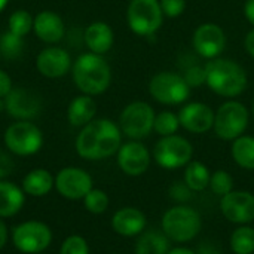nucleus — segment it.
Masks as SVG:
<instances>
[{"mask_svg":"<svg viewBox=\"0 0 254 254\" xmlns=\"http://www.w3.org/2000/svg\"><path fill=\"white\" fill-rule=\"evenodd\" d=\"M210 179H211V171L201 161H193L192 159L185 167L183 182L188 185V188L193 193H199V192L207 190L208 186H210Z\"/></svg>","mask_w":254,"mask_h":254,"instance_id":"26","label":"nucleus"},{"mask_svg":"<svg viewBox=\"0 0 254 254\" xmlns=\"http://www.w3.org/2000/svg\"><path fill=\"white\" fill-rule=\"evenodd\" d=\"M170 198L173 201H176L177 204H186L192 199L193 192L188 188V185L182 180V182H176L171 185V188L168 189Z\"/></svg>","mask_w":254,"mask_h":254,"instance_id":"35","label":"nucleus"},{"mask_svg":"<svg viewBox=\"0 0 254 254\" xmlns=\"http://www.w3.org/2000/svg\"><path fill=\"white\" fill-rule=\"evenodd\" d=\"M25 204V192L18 185L0 180V217L9 219L21 211Z\"/></svg>","mask_w":254,"mask_h":254,"instance_id":"23","label":"nucleus"},{"mask_svg":"<svg viewBox=\"0 0 254 254\" xmlns=\"http://www.w3.org/2000/svg\"><path fill=\"white\" fill-rule=\"evenodd\" d=\"M3 101L4 112L15 121H31L42 110L40 95L28 88H12Z\"/></svg>","mask_w":254,"mask_h":254,"instance_id":"14","label":"nucleus"},{"mask_svg":"<svg viewBox=\"0 0 254 254\" xmlns=\"http://www.w3.org/2000/svg\"><path fill=\"white\" fill-rule=\"evenodd\" d=\"M229 247L234 254H254V228L241 225L229 237Z\"/></svg>","mask_w":254,"mask_h":254,"instance_id":"28","label":"nucleus"},{"mask_svg":"<svg viewBox=\"0 0 254 254\" xmlns=\"http://www.w3.org/2000/svg\"><path fill=\"white\" fill-rule=\"evenodd\" d=\"M57 192L70 201H80L94 188L92 177L88 171L79 167H65L55 176Z\"/></svg>","mask_w":254,"mask_h":254,"instance_id":"12","label":"nucleus"},{"mask_svg":"<svg viewBox=\"0 0 254 254\" xmlns=\"http://www.w3.org/2000/svg\"><path fill=\"white\" fill-rule=\"evenodd\" d=\"M71 57L64 48L49 45L43 48L36 58L37 71L48 79H60L71 70Z\"/></svg>","mask_w":254,"mask_h":254,"instance_id":"17","label":"nucleus"},{"mask_svg":"<svg viewBox=\"0 0 254 254\" xmlns=\"http://www.w3.org/2000/svg\"><path fill=\"white\" fill-rule=\"evenodd\" d=\"M155 110L146 101H132L124 107L119 115V128L122 135L129 140H143L153 131Z\"/></svg>","mask_w":254,"mask_h":254,"instance_id":"10","label":"nucleus"},{"mask_svg":"<svg viewBox=\"0 0 254 254\" xmlns=\"http://www.w3.org/2000/svg\"><path fill=\"white\" fill-rule=\"evenodd\" d=\"M252 115H253V118H254V98H253V101H252Z\"/></svg>","mask_w":254,"mask_h":254,"instance_id":"47","label":"nucleus"},{"mask_svg":"<svg viewBox=\"0 0 254 254\" xmlns=\"http://www.w3.org/2000/svg\"><path fill=\"white\" fill-rule=\"evenodd\" d=\"M116 162L124 174L129 177H140L149 170L152 155L141 141L129 140L121 144L116 153Z\"/></svg>","mask_w":254,"mask_h":254,"instance_id":"15","label":"nucleus"},{"mask_svg":"<svg viewBox=\"0 0 254 254\" xmlns=\"http://www.w3.org/2000/svg\"><path fill=\"white\" fill-rule=\"evenodd\" d=\"M60 254H89V244L80 235H70L63 241Z\"/></svg>","mask_w":254,"mask_h":254,"instance_id":"34","label":"nucleus"},{"mask_svg":"<svg viewBox=\"0 0 254 254\" xmlns=\"http://www.w3.org/2000/svg\"><path fill=\"white\" fill-rule=\"evenodd\" d=\"M250 122V112L246 104L229 100L214 112V134L223 141H234L241 137Z\"/></svg>","mask_w":254,"mask_h":254,"instance_id":"5","label":"nucleus"},{"mask_svg":"<svg viewBox=\"0 0 254 254\" xmlns=\"http://www.w3.org/2000/svg\"><path fill=\"white\" fill-rule=\"evenodd\" d=\"M1 110H4V101L3 100H0V112Z\"/></svg>","mask_w":254,"mask_h":254,"instance_id":"46","label":"nucleus"},{"mask_svg":"<svg viewBox=\"0 0 254 254\" xmlns=\"http://www.w3.org/2000/svg\"><path fill=\"white\" fill-rule=\"evenodd\" d=\"M159 4L167 18H177L186 9V0H159Z\"/></svg>","mask_w":254,"mask_h":254,"instance_id":"36","label":"nucleus"},{"mask_svg":"<svg viewBox=\"0 0 254 254\" xmlns=\"http://www.w3.org/2000/svg\"><path fill=\"white\" fill-rule=\"evenodd\" d=\"M71 77L76 88L85 95H101L112 83V68L103 55L85 52L71 65Z\"/></svg>","mask_w":254,"mask_h":254,"instance_id":"2","label":"nucleus"},{"mask_svg":"<svg viewBox=\"0 0 254 254\" xmlns=\"http://www.w3.org/2000/svg\"><path fill=\"white\" fill-rule=\"evenodd\" d=\"M171 249V241L162 231H144L137 237L134 254H167Z\"/></svg>","mask_w":254,"mask_h":254,"instance_id":"25","label":"nucleus"},{"mask_svg":"<svg viewBox=\"0 0 254 254\" xmlns=\"http://www.w3.org/2000/svg\"><path fill=\"white\" fill-rule=\"evenodd\" d=\"M12 244L24 254L43 253L52 243L51 228L40 220H27L12 229Z\"/></svg>","mask_w":254,"mask_h":254,"instance_id":"11","label":"nucleus"},{"mask_svg":"<svg viewBox=\"0 0 254 254\" xmlns=\"http://www.w3.org/2000/svg\"><path fill=\"white\" fill-rule=\"evenodd\" d=\"M40 254H43V253H40Z\"/></svg>","mask_w":254,"mask_h":254,"instance_id":"48","label":"nucleus"},{"mask_svg":"<svg viewBox=\"0 0 254 254\" xmlns=\"http://www.w3.org/2000/svg\"><path fill=\"white\" fill-rule=\"evenodd\" d=\"M231 155L234 162L247 171H254V137L243 134L235 138L231 146Z\"/></svg>","mask_w":254,"mask_h":254,"instance_id":"27","label":"nucleus"},{"mask_svg":"<svg viewBox=\"0 0 254 254\" xmlns=\"http://www.w3.org/2000/svg\"><path fill=\"white\" fill-rule=\"evenodd\" d=\"M192 46L196 54L205 60L217 58L226 48V34L220 25L214 22H204L195 28Z\"/></svg>","mask_w":254,"mask_h":254,"instance_id":"16","label":"nucleus"},{"mask_svg":"<svg viewBox=\"0 0 254 254\" xmlns=\"http://www.w3.org/2000/svg\"><path fill=\"white\" fill-rule=\"evenodd\" d=\"M208 189L216 196L222 198L234 190V179L226 170H216L214 173H211Z\"/></svg>","mask_w":254,"mask_h":254,"instance_id":"33","label":"nucleus"},{"mask_svg":"<svg viewBox=\"0 0 254 254\" xmlns=\"http://www.w3.org/2000/svg\"><path fill=\"white\" fill-rule=\"evenodd\" d=\"M12 79H10V76L6 73V71H3V70H0V100H3L10 91H12Z\"/></svg>","mask_w":254,"mask_h":254,"instance_id":"39","label":"nucleus"},{"mask_svg":"<svg viewBox=\"0 0 254 254\" xmlns=\"http://www.w3.org/2000/svg\"><path fill=\"white\" fill-rule=\"evenodd\" d=\"M152 156L161 168L179 170L193 159V146L188 138L179 134L161 137L153 147Z\"/></svg>","mask_w":254,"mask_h":254,"instance_id":"8","label":"nucleus"},{"mask_svg":"<svg viewBox=\"0 0 254 254\" xmlns=\"http://www.w3.org/2000/svg\"><path fill=\"white\" fill-rule=\"evenodd\" d=\"M180 128V119L177 113H173L170 110L161 112L155 116L153 122V131L161 137H168L177 134Z\"/></svg>","mask_w":254,"mask_h":254,"instance_id":"31","label":"nucleus"},{"mask_svg":"<svg viewBox=\"0 0 254 254\" xmlns=\"http://www.w3.org/2000/svg\"><path fill=\"white\" fill-rule=\"evenodd\" d=\"M122 144V131L118 124L107 118L91 121L80 128L74 149L86 161H103L118 153Z\"/></svg>","mask_w":254,"mask_h":254,"instance_id":"1","label":"nucleus"},{"mask_svg":"<svg viewBox=\"0 0 254 254\" xmlns=\"http://www.w3.org/2000/svg\"><path fill=\"white\" fill-rule=\"evenodd\" d=\"M244 15H246V19L253 25L254 28V0H246V3H244Z\"/></svg>","mask_w":254,"mask_h":254,"instance_id":"40","label":"nucleus"},{"mask_svg":"<svg viewBox=\"0 0 254 254\" xmlns=\"http://www.w3.org/2000/svg\"><path fill=\"white\" fill-rule=\"evenodd\" d=\"M95 115L97 103L91 95H77L70 101L67 107V121L74 128H83L95 119Z\"/></svg>","mask_w":254,"mask_h":254,"instance_id":"22","label":"nucleus"},{"mask_svg":"<svg viewBox=\"0 0 254 254\" xmlns=\"http://www.w3.org/2000/svg\"><path fill=\"white\" fill-rule=\"evenodd\" d=\"M24 37L13 34L12 31L6 30L0 34V55L7 61L18 60L24 52Z\"/></svg>","mask_w":254,"mask_h":254,"instance_id":"29","label":"nucleus"},{"mask_svg":"<svg viewBox=\"0 0 254 254\" xmlns=\"http://www.w3.org/2000/svg\"><path fill=\"white\" fill-rule=\"evenodd\" d=\"M147 228L146 214L135 207L119 208L112 217V229L124 238H137Z\"/></svg>","mask_w":254,"mask_h":254,"instance_id":"19","label":"nucleus"},{"mask_svg":"<svg viewBox=\"0 0 254 254\" xmlns=\"http://www.w3.org/2000/svg\"><path fill=\"white\" fill-rule=\"evenodd\" d=\"M13 159L10 158L9 152L0 149V180H4L6 177H9L13 171Z\"/></svg>","mask_w":254,"mask_h":254,"instance_id":"38","label":"nucleus"},{"mask_svg":"<svg viewBox=\"0 0 254 254\" xmlns=\"http://www.w3.org/2000/svg\"><path fill=\"white\" fill-rule=\"evenodd\" d=\"M33 15L25 9H18L13 13H10L7 19V30L12 31L16 36L25 37L30 31H33Z\"/></svg>","mask_w":254,"mask_h":254,"instance_id":"30","label":"nucleus"},{"mask_svg":"<svg viewBox=\"0 0 254 254\" xmlns=\"http://www.w3.org/2000/svg\"><path fill=\"white\" fill-rule=\"evenodd\" d=\"M177 115L180 119V127H183L190 134H205L213 129L214 112L205 103H188L180 109Z\"/></svg>","mask_w":254,"mask_h":254,"instance_id":"18","label":"nucleus"},{"mask_svg":"<svg viewBox=\"0 0 254 254\" xmlns=\"http://www.w3.org/2000/svg\"><path fill=\"white\" fill-rule=\"evenodd\" d=\"M220 213L232 225H252L254 222V193L232 190L220 198Z\"/></svg>","mask_w":254,"mask_h":254,"instance_id":"13","label":"nucleus"},{"mask_svg":"<svg viewBox=\"0 0 254 254\" xmlns=\"http://www.w3.org/2000/svg\"><path fill=\"white\" fill-rule=\"evenodd\" d=\"M7 240H9V231H7L6 223L0 217V250L4 249V246L7 244Z\"/></svg>","mask_w":254,"mask_h":254,"instance_id":"42","label":"nucleus"},{"mask_svg":"<svg viewBox=\"0 0 254 254\" xmlns=\"http://www.w3.org/2000/svg\"><path fill=\"white\" fill-rule=\"evenodd\" d=\"M244 48L249 52V55L254 58V28L247 33V36L244 39Z\"/></svg>","mask_w":254,"mask_h":254,"instance_id":"41","label":"nucleus"},{"mask_svg":"<svg viewBox=\"0 0 254 254\" xmlns=\"http://www.w3.org/2000/svg\"><path fill=\"white\" fill-rule=\"evenodd\" d=\"M185 80L188 82V85L190 88H198L201 85L205 83V67H201V65H195V67H190L186 70V73L183 74Z\"/></svg>","mask_w":254,"mask_h":254,"instance_id":"37","label":"nucleus"},{"mask_svg":"<svg viewBox=\"0 0 254 254\" xmlns=\"http://www.w3.org/2000/svg\"><path fill=\"white\" fill-rule=\"evenodd\" d=\"M82 201H83V205H85L86 211L91 213V214H103V213H106L107 208H109V204H110L109 195L104 190L97 189V188H92Z\"/></svg>","mask_w":254,"mask_h":254,"instance_id":"32","label":"nucleus"},{"mask_svg":"<svg viewBox=\"0 0 254 254\" xmlns=\"http://www.w3.org/2000/svg\"><path fill=\"white\" fill-rule=\"evenodd\" d=\"M127 22L134 34L153 36L164 22L159 0H131L127 9Z\"/></svg>","mask_w":254,"mask_h":254,"instance_id":"7","label":"nucleus"},{"mask_svg":"<svg viewBox=\"0 0 254 254\" xmlns=\"http://www.w3.org/2000/svg\"><path fill=\"white\" fill-rule=\"evenodd\" d=\"M83 40H85V45L88 46L89 52L104 55L113 48L115 33L107 22L94 21L85 28Z\"/></svg>","mask_w":254,"mask_h":254,"instance_id":"21","label":"nucleus"},{"mask_svg":"<svg viewBox=\"0 0 254 254\" xmlns=\"http://www.w3.org/2000/svg\"><path fill=\"white\" fill-rule=\"evenodd\" d=\"M7 1H9V0H0V12L7 6Z\"/></svg>","mask_w":254,"mask_h":254,"instance_id":"45","label":"nucleus"},{"mask_svg":"<svg viewBox=\"0 0 254 254\" xmlns=\"http://www.w3.org/2000/svg\"><path fill=\"white\" fill-rule=\"evenodd\" d=\"M204 67L207 86L223 98H237L249 85L246 70L234 60L217 57L208 60Z\"/></svg>","mask_w":254,"mask_h":254,"instance_id":"3","label":"nucleus"},{"mask_svg":"<svg viewBox=\"0 0 254 254\" xmlns=\"http://www.w3.org/2000/svg\"><path fill=\"white\" fill-rule=\"evenodd\" d=\"M33 31L39 40L48 45L58 43L65 34V25L63 18L54 10H40L34 16Z\"/></svg>","mask_w":254,"mask_h":254,"instance_id":"20","label":"nucleus"},{"mask_svg":"<svg viewBox=\"0 0 254 254\" xmlns=\"http://www.w3.org/2000/svg\"><path fill=\"white\" fill-rule=\"evenodd\" d=\"M167 254H196V252L185 246H177V247H171Z\"/></svg>","mask_w":254,"mask_h":254,"instance_id":"44","label":"nucleus"},{"mask_svg":"<svg viewBox=\"0 0 254 254\" xmlns=\"http://www.w3.org/2000/svg\"><path fill=\"white\" fill-rule=\"evenodd\" d=\"M161 231L171 243L188 244L201 234L202 217L193 207L188 204H176L162 214Z\"/></svg>","mask_w":254,"mask_h":254,"instance_id":"4","label":"nucleus"},{"mask_svg":"<svg viewBox=\"0 0 254 254\" xmlns=\"http://www.w3.org/2000/svg\"><path fill=\"white\" fill-rule=\"evenodd\" d=\"M55 186V177L45 168H34L22 179V190L30 196H45Z\"/></svg>","mask_w":254,"mask_h":254,"instance_id":"24","label":"nucleus"},{"mask_svg":"<svg viewBox=\"0 0 254 254\" xmlns=\"http://www.w3.org/2000/svg\"><path fill=\"white\" fill-rule=\"evenodd\" d=\"M196 254H220V252L214 247V244H210V243H204L199 249Z\"/></svg>","mask_w":254,"mask_h":254,"instance_id":"43","label":"nucleus"},{"mask_svg":"<svg viewBox=\"0 0 254 254\" xmlns=\"http://www.w3.org/2000/svg\"><path fill=\"white\" fill-rule=\"evenodd\" d=\"M115 254H116V253H115Z\"/></svg>","mask_w":254,"mask_h":254,"instance_id":"49","label":"nucleus"},{"mask_svg":"<svg viewBox=\"0 0 254 254\" xmlns=\"http://www.w3.org/2000/svg\"><path fill=\"white\" fill-rule=\"evenodd\" d=\"M149 92L152 98L165 106L183 104L190 95V86L183 74L174 71H159L149 82Z\"/></svg>","mask_w":254,"mask_h":254,"instance_id":"9","label":"nucleus"},{"mask_svg":"<svg viewBox=\"0 0 254 254\" xmlns=\"http://www.w3.org/2000/svg\"><path fill=\"white\" fill-rule=\"evenodd\" d=\"M3 143L12 155L31 156L42 149L43 132L31 121H15L6 128Z\"/></svg>","mask_w":254,"mask_h":254,"instance_id":"6","label":"nucleus"}]
</instances>
